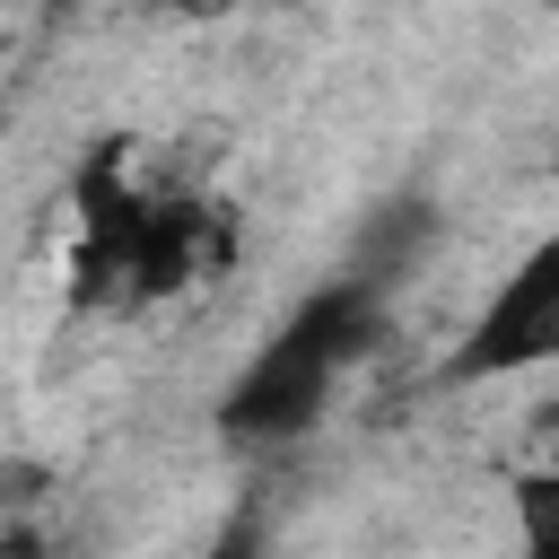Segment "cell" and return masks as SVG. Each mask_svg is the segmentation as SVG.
<instances>
[{"mask_svg":"<svg viewBox=\"0 0 559 559\" xmlns=\"http://www.w3.org/2000/svg\"><path fill=\"white\" fill-rule=\"evenodd\" d=\"M376 332H384L376 280H332V288H314V297L236 367V384L218 393V437H236V445H288V437H306V428L332 411L341 376L376 349Z\"/></svg>","mask_w":559,"mask_h":559,"instance_id":"6da1fadb","label":"cell"},{"mask_svg":"<svg viewBox=\"0 0 559 559\" xmlns=\"http://www.w3.org/2000/svg\"><path fill=\"white\" fill-rule=\"evenodd\" d=\"M542 367H559V227L515 253V271L489 288V306L472 314V332L437 367V384H507V376H542Z\"/></svg>","mask_w":559,"mask_h":559,"instance_id":"7a4b0ae2","label":"cell"},{"mask_svg":"<svg viewBox=\"0 0 559 559\" xmlns=\"http://www.w3.org/2000/svg\"><path fill=\"white\" fill-rule=\"evenodd\" d=\"M515 533H524L533 559H559V428H550V454L533 472H515Z\"/></svg>","mask_w":559,"mask_h":559,"instance_id":"3957f363","label":"cell"}]
</instances>
